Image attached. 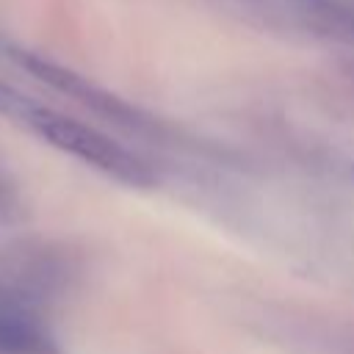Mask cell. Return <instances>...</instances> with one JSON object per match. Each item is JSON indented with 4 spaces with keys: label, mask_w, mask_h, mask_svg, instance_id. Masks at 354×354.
Returning <instances> with one entry per match:
<instances>
[{
    "label": "cell",
    "mask_w": 354,
    "mask_h": 354,
    "mask_svg": "<svg viewBox=\"0 0 354 354\" xmlns=\"http://www.w3.org/2000/svg\"><path fill=\"white\" fill-rule=\"evenodd\" d=\"M0 113L22 122L25 127H30L36 136L50 141L53 147L80 158L83 163H88L122 183H130V185L152 183V171L147 169V163H141L127 147H122L111 136H105L72 116H64L53 108L33 102L30 97H25L22 91L11 88L6 83H0Z\"/></svg>",
    "instance_id": "obj_1"
},
{
    "label": "cell",
    "mask_w": 354,
    "mask_h": 354,
    "mask_svg": "<svg viewBox=\"0 0 354 354\" xmlns=\"http://www.w3.org/2000/svg\"><path fill=\"white\" fill-rule=\"evenodd\" d=\"M0 354H58L39 315L6 293H0Z\"/></svg>",
    "instance_id": "obj_2"
}]
</instances>
